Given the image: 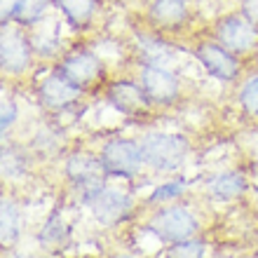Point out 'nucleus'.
Listing matches in <instances>:
<instances>
[{
  "label": "nucleus",
  "mask_w": 258,
  "mask_h": 258,
  "mask_svg": "<svg viewBox=\"0 0 258 258\" xmlns=\"http://www.w3.org/2000/svg\"><path fill=\"white\" fill-rule=\"evenodd\" d=\"M101 10L103 0H54V12L78 33H89L101 17Z\"/></svg>",
  "instance_id": "2eb2a0df"
},
{
  "label": "nucleus",
  "mask_w": 258,
  "mask_h": 258,
  "mask_svg": "<svg viewBox=\"0 0 258 258\" xmlns=\"http://www.w3.org/2000/svg\"><path fill=\"white\" fill-rule=\"evenodd\" d=\"M209 35L244 61L258 56V26L242 10H230V12L218 14L211 21Z\"/></svg>",
  "instance_id": "1a4fd4ad"
},
{
  "label": "nucleus",
  "mask_w": 258,
  "mask_h": 258,
  "mask_svg": "<svg viewBox=\"0 0 258 258\" xmlns=\"http://www.w3.org/2000/svg\"><path fill=\"white\" fill-rule=\"evenodd\" d=\"M110 258H139V256H134V253H115V256H110Z\"/></svg>",
  "instance_id": "cd10ccee"
},
{
  "label": "nucleus",
  "mask_w": 258,
  "mask_h": 258,
  "mask_svg": "<svg viewBox=\"0 0 258 258\" xmlns=\"http://www.w3.org/2000/svg\"><path fill=\"white\" fill-rule=\"evenodd\" d=\"M190 54L197 59V63L207 71L209 78L223 82V85H237L244 78V59L232 54L230 49H225L218 40H214L209 33L197 35L190 40Z\"/></svg>",
  "instance_id": "9d476101"
},
{
  "label": "nucleus",
  "mask_w": 258,
  "mask_h": 258,
  "mask_svg": "<svg viewBox=\"0 0 258 258\" xmlns=\"http://www.w3.org/2000/svg\"><path fill=\"white\" fill-rule=\"evenodd\" d=\"M35 157H47V155H63V146H66V129L56 120L42 122L33 132L31 141L26 143Z\"/></svg>",
  "instance_id": "aec40b11"
},
{
  "label": "nucleus",
  "mask_w": 258,
  "mask_h": 258,
  "mask_svg": "<svg viewBox=\"0 0 258 258\" xmlns=\"http://www.w3.org/2000/svg\"><path fill=\"white\" fill-rule=\"evenodd\" d=\"M52 10H54V0H10V5L3 7L0 26L17 24V26L31 31L47 19Z\"/></svg>",
  "instance_id": "dca6fc26"
},
{
  "label": "nucleus",
  "mask_w": 258,
  "mask_h": 258,
  "mask_svg": "<svg viewBox=\"0 0 258 258\" xmlns=\"http://www.w3.org/2000/svg\"><path fill=\"white\" fill-rule=\"evenodd\" d=\"M251 188H253V192H256V197H258V181H256V183L251 185Z\"/></svg>",
  "instance_id": "c85d7f7f"
},
{
  "label": "nucleus",
  "mask_w": 258,
  "mask_h": 258,
  "mask_svg": "<svg viewBox=\"0 0 258 258\" xmlns=\"http://www.w3.org/2000/svg\"><path fill=\"white\" fill-rule=\"evenodd\" d=\"M143 150V162L146 169L157 171V174H171L178 171L190 157L192 143L185 134L178 132H160V129H150L139 136Z\"/></svg>",
  "instance_id": "f03ea898"
},
{
  "label": "nucleus",
  "mask_w": 258,
  "mask_h": 258,
  "mask_svg": "<svg viewBox=\"0 0 258 258\" xmlns=\"http://www.w3.org/2000/svg\"><path fill=\"white\" fill-rule=\"evenodd\" d=\"M68 239H71V225L63 221L61 211L54 209L38 230V244L42 251H59V249H66Z\"/></svg>",
  "instance_id": "412c9836"
},
{
  "label": "nucleus",
  "mask_w": 258,
  "mask_h": 258,
  "mask_svg": "<svg viewBox=\"0 0 258 258\" xmlns=\"http://www.w3.org/2000/svg\"><path fill=\"white\" fill-rule=\"evenodd\" d=\"M35 155L31 153L26 143H17V141H7L3 139V155H0V169H3V178L14 183L21 178L28 176L31 164H33Z\"/></svg>",
  "instance_id": "6ab92c4d"
},
{
  "label": "nucleus",
  "mask_w": 258,
  "mask_h": 258,
  "mask_svg": "<svg viewBox=\"0 0 258 258\" xmlns=\"http://www.w3.org/2000/svg\"><path fill=\"white\" fill-rule=\"evenodd\" d=\"M40 61L26 28L10 24L0 28V73L10 82L26 80L38 71Z\"/></svg>",
  "instance_id": "39448f33"
},
{
  "label": "nucleus",
  "mask_w": 258,
  "mask_h": 258,
  "mask_svg": "<svg viewBox=\"0 0 258 258\" xmlns=\"http://www.w3.org/2000/svg\"><path fill=\"white\" fill-rule=\"evenodd\" d=\"M21 237V209L12 197L0 200V242L3 246H14Z\"/></svg>",
  "instance_id": "4be33fe9"
},
{
  "label": "nucleus",
  "mask_w": 258,
  "mask_h": 258,
  "mask_svg": "<svg viewBox=\"0 0 258 258\" xmlns=\"http://www.w3.org/2000/svg\"><path fill=\"white\" fill-rule=\"evenodd\" d=\"M127 54L134 63H155V66H169L176 61L178 49L176 42L164 38L162 33L153 31L141 21V26H132L127 40Z\"/></svg>",
  "instance_id": "ddd939ff"
},
{
  "label": "nucleus",
  "mask_w": 258,
  "mask_h": 258,
  "mask_svg": "<svg viewBox=\"0 0 258 258\" xmlns=\"http://www.w3.org/2000/svg\"><path fill=\"white\" fill-rule=\"evenodd\" d=\"M148 232H153L162 244H174V242H183V239L197 237L200 232V218L197 214L183 202L164 204L157 207L148 214L146 225Z\"/></svg>",
  "instance_id": "9b49d317"
},
{
  "label": "nucleus",
  "mask_w": 258,
  "mask_h": 258,
  "mask_svg": "<svg viewBox=\"0 0 258 258\" xmlns=\"http://www.w3.org/2000/svg\"><path fill=\"white\" fill-rule=\"evenodd\" d=\"M237 10H242L258 26V0H237Z\"/></svg>",
  "instance_id": "bb28decb"
},
{
  "label": "nucleus",
  "mask_w": 258,
  "mask_h": 258,
  "mask_svg": "<svg viewBox=\"0 0 258 258\" xmlns=\"http://www.w3.org/2000/svg\"><path fill=\"white\" fill-rule=\"evenodd\" d=\"M87 209L92 211V216L99 225L103 228H120L134 218L136 214V200L129 195L127 190L106 185L103 190H99L92 200L87 202Z\"/></svg>",
  "instance_id": "4468645a"
},
{
  "label": "nucleus",
  "mask_w": 258,
  "mask_h": 258,
  "mask_svg": "<svg viewBox=\"0 0 258 258\" xmlns=\"http://www.w3.org/2000/svg\"><path fill=\"white\" fill-rule=\"evenodd\" d=\"M204 256H207V242L200 237L167 244V249L162 251V258H204Z\"/></svg>",
  "instance_id": "393cba45"
},
{
  "label": "nucleus",
  "mask_w": 258,
  "mask_h": 258,
  "mask_svg": "<svg viewBox=\"0 0 258 258\" xmlns=\"http://www.w3.org/2000/svg\"><path fill=\"white\" fill-rule=\"evenodd\" d=\"M61 171L71 192L82 207H87L89 200L106 188V178H108L106 167H103L101 157H99V150L96 153L82 148L68 150L61 162Z\"/></svg>",
  "instance_id": "7ed1b4c3"
},
{
  "label": "nucleus",
  "mask_w": 258,
  "mask_h": 258,
  "mask_svg": "<svg viewBox=\"0 0 258 258\" xmlns=\"http://www.w3.org/2000/svg\"><path fill=\"white\" fill-rule=\"evenodd\" d=\"M103 99L108 101V106L115 113L129 120V122H153L157 115V110L153 108V103L148 101V96L143 92L134 75H113L101 89Z\"/></svg>",
  "instance_id": "0eeeda50"
},
{
  "label": "nucleus",
  "mask_w": 258,
  "mask_h": 258,
  "mask_svg": "<svg viewBox=\"0 0 258 258\" xmlns=\"http://www.w3.org/2000/svg\"><path fill=\"white\" fill-rule=\"evenodd\" d=\"M141 21L169 40L185 38L195 28L192 0H146Z\"/></svg>",
  "instance_id": "6e6552de"
},
{
  "label": "nucleus",
  "mask_w": 258,
  "mask_h": 258,
  "mask_svg": "<svg viewBox=\"0 0 258 258\" xmlns=\"http://www.w3.org/2000/svg\"><path fill=\"white\" fill-rule=\"evenodd\" d=\"M33 96L42 113H47L52 120H59L61 115H68L71 110L85 108V99L89 94L75 87L73 82H68L59 71L47 66V73L33 80Z\"/></svg>",
  "instance_id": "423d86ee"
},
{
  "label": "nucleus",
  "mask_w": 258,
  "mask_h": 258,
  "mask_svg": "<svg viewBox=\"0 0 258 258\" xmlns=\"http://www.w3.org/2000/svg\"><path fill=\"white\" fill-rule=\"evenodd\" d=\"M249 190H251L249 178L242 171H235V169L214 174L207 181V185H204V192H207V197L211 202H235L239 197H244Z\"/></svg>",
  "instance_id": "a211bd4d"
},
{
  "label": "nucleus",
  "mask_w": 258,
  "mask_h": 258,
  "mask_svg": "<svg viewBox=\"0 0 258 258\" xmlns=\"http://www.w3.org/2000/svg\"><path fill=\"white\" fill-rule=\"evenodd\" d=\"M28 33H31V42H33V49L38 54V61L47 63V66H52L68 47V45H63V38L59 33V21L49 19V17L35 28H31Z\"/></svg>",
  "instance_id": "f3484780"
},
{
  "label": "nucleus",
  "mask_w": 258,
  "mask_h": 258,
  "mask_svg": "<svg viewBox=\"0 0 258 258\" xmlns=\"http://www.w3.org/2000/svg\"><path fill=\"white\" fill-rule=\"evenodd\" d=\"M188 192L185 183L181 178H174V181H167V183H160L153 188L148 197H146V204L148 207H164V204H174V202H181Z\"/></svg>",
  "instance_id": "b1692460"
},
{
  "label": "nucleus",
  "mask_w": 258,
  "mask_h": 258,
  "mask_svg": "<svg viewBox=\"0 0 258 258\" xmlns=\"http://www.w3.org/2000/svg\"><path fill=\"white\" fill-rule=\"evenodd\" d=\"M52 68L59 71L68 82H73L75 87H80L87 94L101 92L103 85L113 78L106 56L99 49H94V45H89L85 40L71 42L61 52V56L52 63Z\"/></svg>",
  "instance_id": "f257e3e1"
},
{
  "label": "nucleus",
  "mask_w": 258,
  "mask_h": 258,
  "mask_svg": "<svg viewBox=\"0 0 258 258\" xmlns=\"http://www.w3.org/2000/svg\"><path fill=\"white\" fill-rule=\"evenodd\" d=\"M99 157L108 178H136L146 171L141 143L132 136H108L99 148Z\"/></svg>",
  "instance_id": "f8f14e48"
},
{
  "label": "nucleus",
  "mask_w": 258,
  "mask_h": 258,
  "mask_svg": "<svg viewBox=\"0 0 258 258\" xmlns=\"http://www.w3.org/2000/svg\"><path fill=\"white\" fill-rule=\"evenodd\" d=\"M139 85L143 87L148 101L157 113L178 108L185 99L183 78L169 66H155V63H134L132 68Z\"/></svg>",
  "instance_id": "20e7f679"
},
{
  "label": "nucleus",
  "mask_w": 258,
  "mask_h": 258,
  "mask_svg": "<svg viewBox=\"0 0 258 258\" xmlns=\"http://www.w3.org/2000/svg\"><path fill=\"white\" fill-rule=\"evenodd\" d=\"M17 122H19V103H17L14 96L5 94L3 103H0V134H3V139H7L12 134Z\"/></svg>",
  "instance_id": "a878e982"
},
{
  "label": "nucleus",
  "mask_w": 258,
  "mask_h": 258,
  "mask_svg": "<svg viewBox=\"0 0 258 258\" xmlns=\"http://www.w3.org/2000/svg\"><path fill=\"white\" fill-rule=\"evenodd\" d=\"M235 101H237L239 113L251 120V122H258V73H246L242 80L235 85Z\"/></svg>",
  "instance_id": "5701e85b"
},
{
  "label": "nucleus",
  "mask_w": 258,
  "mask_h": 258,
  "mask_svg": "<svg viewBox=\"0 0 258 258\" xmlns=\"http://www.w3.org/2000/svg\"><path fill=\"white\" fill-rule=\"evenodd\" d=\"M221 258H230V256H221Z\"/></svg>",
  "instance_id": "c756f323"
}]
</instances>
